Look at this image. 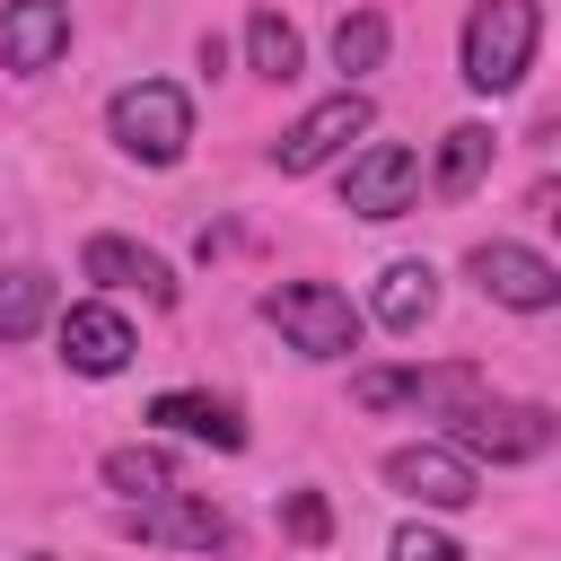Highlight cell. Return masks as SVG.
Here are the masks:
<instances>
[{
    "label": "cell",
    "instance_id": "7c38bea8",
    "mask_svg": "<svg viewBox=\"0 0 561 561\" xmlns=\"http://www.w3.org/2000/svg\"><path fill=\"white\" fill-rule=\"evenodd\" d=\"M70 53V0H9L0 9V70L44 79Z\"/></svg>",
    "mask_w": 561,
    "mask_h": 561
},
{
    "label": "cell",
    "instance_id": "44dd1931",
    "mask_svg": "<svg viewBox=\"0 0 561 561\" xmlns=\"http://www.w3.org/2000/svg\"><path fill=\"white\" fill-rule=\"evenodd\" d=\"M280 526H289L298 543H324V535H333V508H324V491H289V500H280Z\"/></svg>",
    "mask_w": 561,
    "mask_h": 561
},
{
    "label": "cell",
    "instance_id": "8fae6325",
    "mask_svg": "<svg viewBox=\"0 0 561 561\" xmlns=\"http://www.w3.org/2000/svg\"><path fill=\"white\" fill-rule=\"evenodd\" d=\"M123 535H140V543H184V552H219V543H228V517H219L202 491H158V500H131V508H123Z\"/></svg>",
    "mask_w": 561,
    "mask_h": 561
},
{
    "label": "cell",
    "instance_id": "603a6c76",
    "mask_svg": "<svg viewBox=\"0 0 561 561\" xmlns=\"http://www.w3.org/2000/svg\"><path fill=\"white\" fill-rule=\"evenodd\" d=\"M26 561H53V552H26Z\"/></svg>",
    "mask_w": 561,
    "mask_h": 561
},
{
    "label": "cell",
    "instance_id": "3957f363",
    "mask_svg": "<svg viewBox=\"0 0 561 561\" xmlns=\"http://www.w3.org/2000/svg\"><path fill=\"white\" fill-rule=\"evenodd\" d=\"M263 324H280L289 351H307V359H351L359 351V307L333 280H280V289H263Z\"/></svg>",
    "mask_w": 561,
    "mask_h": 561
},
{
    "label": "cell",
    "instance_id": "52a82bcc",
    "mask_svg": "<svg viewBox=\"0 0 561 561\" xmlns=\"http://www.w3.org/2000/svg\"><path fill=\"white\" fill-rule=\"evenodd\" d=\"M482 394V377L473 368H359L351 377V403L359 412H394V403H412V412H456V403H473Z\"/></svg>",
    "mask_w": 561,
    "mask_h": 561
},
{
    "label": "cell",
    "instance_id": "30bf717a",
    "mask_svg": "<svg viewBox=\"0 0 561 561\" xmlns=\"http://www.w3.org/2000/svg\"><path fill=\"white\" fill-rule=\"evenodd\" d=\"M53 342H61V359L79 368V377H123L131 368V324L105 307V298H79V307H53Z\"/></svg>",
    "mask_w": 561,
    "mask_h": 561
},
{
    "label": "cell",
    "instance_id": "2e32d148",
    "mask_svg": "<svg viewBox=\"0 0 561 561\" xmlns=\"http://www.w3.org/2000/svg\"><path fill=\"white\" fill-rule=\"evenodd\" d=\"M53 307H61L53 298V272H35V263L26 272H0V342H35L53 324Z\"/></svg>",
    "mask_w": 561,
    "mask_h": 561
},
{
    "label": "cell",
    "instance_id": "7a4b0ae2",
    "mask_svg": "<svg viewBox=\"0 0 561 561\" xmlns=\"http://www.w3.org/2000/svg\"><path fill=\"white\" fill-rule=\"evenodd\" d=\"M105 131H114L123 158H140V167H175V158L193 149V96H184L175 79H131V88H114Z\"/></svg>",
    "mask_w": 561,
    "mask_h": 561
},
{
    "label": "cell",
    "instance_id": "ba28073f",
    "mask_svg": "<svg viewBox=\"0 0 561 561\" xmlns=\"http://www.w3.org/2000/svg\"><path fill=\"white\" fill-rule=\"evenodd\" d=\"M412 193H421V158L403 140H368L351 158V175H342V210L351 219H403Z\"/></svg>",
    "mask_w": 561,
    "mask_h": 561
},
{
    "label": "cell",
    "instance_id": "5bb4252c",
    "mask_svg": "<svg viewBox=\"0 0 561 561\" xmlns=\"http://www.w3.org/2000/svg\"><path fill=\"white\" fill-rule=\"evenodd\" d=\"M430 307H438V272H430V263H386V272H377V298H368V316H377L386 333H412V324H430Z\"/></svg>",
    "mask_w": 561,
    "mask_h": 561
},
{
    "label": "cell",
    "instance_id": "ffe728a7",
    "mask_svg": "<svg viewBox=\"0 0 561 561\" xmlns=\"http://www.w3.org/2000/svg\"><path fill=\"white\" fill-rule=\"evenodd\" d=\"M333 61H342L351 79L377 70V61H386V18H377V9H351V18L333 26Z\"/></svg>",
    "mask_w": 561,
    "mask_h": 561
},
{
    "label": "cell",
    "instance_id": "277c9868",
    "mask_svg": "<svg viewBox=\"0 0 561 561\" xmlns=\"http://www.w3.org/2000/svg\"><path fill=\"white\" fill-rule=\"evenodd\" d=\"M447 430H456L465 456H491V465H535V456L552 447V412H543V403H500V394L456 403Z\"/></svg>",
    "mask_w": 561,
    "mask_h": 561
},
{
    "label": "cell",
    "instance_id": "9a60e30c",
    "mask_svg": "<svg viewBox=\"0 0 561 561\" xmlns=\"http://www.w3.org/2000/svg\"><path fill=\"white\" fill-rule=\"evenodd\" d=\"M149 421L158 430H175V438H210V447H245V421H237V403H219V394H158L149 403Z\"/></svg>",
    "mask_w": 561,
    "mask_h": 561
},
{
    "label": "cell",
    "instance_id": "5b68a950",
    "mask_svg": "<svg viewBox=\"0 0 561 561\" xmlns=\"http://www.w3.org/2000/svg\"><path fill=\"white\" fill-rule=\"evenodd\" d=\"M368 123H377V105H368L359 88H342V96L307 105V114H298V123L272 140V167H280V175H316V167H333V158H342V149H351Z\"/></svg>",
    "mask_w": 561,
    "mask_h": 561
},
{
    "label": "cell",
    "instance_id": "4fadbf2b",
    "mask_svg": "<svg viewBox=\"0 0 561 561\" xmlns=\"http://www.w3.org/2000/svg\"><path fill=\"white\" fill-rule=\"evenodd\" d=\"M79 272H88V280H105V289H140L149 307H167V298H175V272H167L149 245H131V237H88Z\"/></svg>",
    "mask_w": 561,
    "mask_h": 561
},
{
    "label": "cell",
    "instance_id": "e0dca14e",
    "mask_svg": "<svg viewBox=\"0 0 561 561\" xmlns=\"http://www.w3.org/2000/svg\"><path fill=\"white\" fill-rule=\"evenodd\" d=\"M482 175H491V131H482V123H456V131L438 140V175H430L438 202H465Z\"/></svg>",
    "mask_w": 561,
    "mask_h": 561
},
{
    "label": "cell",
    "instance_id": "d6986e66",
    "mask_svg": "<svg viewBox=\"0 0 561 561\" xmlns=\"http://www.w3.org/2000/svg\"><path fill=\"white\" fill-rule=\"evenodd\" d=\"M105 491L158 500V491H175V456H167V447H114V456H105Z\"/></svg>",
    "mask_w": 561,
    "mask_h": 561
},
{
    "label": "cell",
    "instance_id": "ac0fdd59",
    "mask_svg": "<svg viewBox=\"0 0 561 561\" xmlns=\"http://www.w3.org/2000/svg\"><path fill=\"white\" fill-rule=\"evenodd\" d=\"M245 70L254 79H298V26L280 9H254L245 18Z\"/></svg>",
    "mask_w": 561,
    "mask_h": 561
},
{
    "label": "cell",
    "instance_id": "6da1fadb",
    "mask_svg": "<svg viewBox=\"0 0 561 561\" xmlns=\"http://www.w3.org/2000/svg\"><path fill=\"white\" fill-rule=\"evenodd\" d=\"M543 44V0H473L465 9V88L508 96Z\"/></svg>",
    "mask_w": 561,
    "mask_h": 561
},
{
    "label": "cell",
    "instance_id": "8992f818",
    "mask_svg": "<svg viewBox=\"0 0 561 561\" xmlns=\"http://www.w3.org/2000/svg\"><path fill=\"white\" fill-rule=\"evenodd\" d=\"M465 272H473V289H482L491 307H517V316H543V307H561V272H552L535 245H508V237H491V245H473V254H465Z\"/></svg>",
    "mask_w": 561,
    "mask_h": 561
},
{
    "label": "cell",
    "instance_id": "9c48e42d",
    "mask_svg": "<svg viewBox=\"0 0 561 561\" xmlns=\"http://www.w3.org/2000/svg\"><path fill=\"white\" fill-rule=\"evenodd\" d=\"M386 482H394L403 500H421V508H473V500H482L473 456H465V447H438V438L394 447V456H386Z\"/></svg>",
    "mask_w": 561,
    "mask_h": 561
},
{
    "label": "cell",
    "instance_id": "7402d4cb",
    "mask_svg": "<svg viewBox=\"0 0 561 561\" xmlns=\"http://www.w3.org/2000/svg\"><path fill=\"white\" fill-rule=\"evenodd\" d=\"M386 561H465V552H456V543H447L438 526H421V517H412V526H394V543H386Z\"/></svg>",
    "mask_w": 561,
    "mask_h": 561
}]
</instances>
